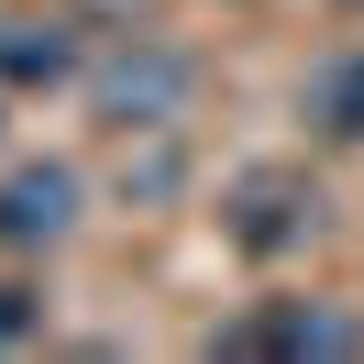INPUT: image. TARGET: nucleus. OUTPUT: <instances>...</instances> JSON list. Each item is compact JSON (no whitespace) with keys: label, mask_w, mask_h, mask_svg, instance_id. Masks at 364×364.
I'll return each instance as SVG.
<instances>
[{"label":"nucleus","mask_w":364,"mask_h":364,"mask_svg":"<svg viewBox=\"0 0 364 364\" xmlns=\"http://www.w3.org/2000/svg\"><path fill=\"white\" fill-rule=\"evenodd\" d=\"M364 353V309L342 298H254L210 331V364H353Z\"/></svg>","instance_id":"obj_1"},{"label":"nucleus","mask_w":364,"mask_h":364,"mask_svg":"<svg viewBox=\"0 0 364 364\" xmlns=\"http://www.w3.org/2000/svg\"><path fill=\"white\" fill-rule=\"evenodd\" d=\"M221 232L243 254H287V243L320 232V188L298 177V166H243V177L221 188Z\"/></svg>","instance_id":"obj_2"},{"label":"nucleus","mask_w":364,"mask_h":364,"mask_svg":"<svg viewBox=\"0 0 364 364\" xmlns=\"http://www.w3.org/2000/svg\"><path fill=\"white\" fill-rule=\"evenodd\" d=\"M77 166L67 155H33V166H11L0 177V254H45V243H67L77 232Z\"/></svg>","instance_id":"obj_3"},{"label":"nucleus","mask_w":364,"mask_h":364,"mask_svg":"<svg viewBox=\"0 0 364 364\" xmlns=\"http://www.w3.org/2000/svg\"><path fill=\"white\" fill-rule=\"evenodd\" d=\"M67 77H77V23L0 11V89H67Z\"/></svg>","instance_id":"obj_4"},{"label":"nucleus","mask_w":364,"mask_h":364,"mask_svg":"<svg viewBox=\"0 0 364 364\" xmlns=\"http://www.w3.org/2000/svg\"><path fill=\"white\" fill-rule=\"evenodd\" d=\"M177 100H188V55H166V45H144L133 67H111V77H100V111H111L122 133H155V122H177Z\"/></svg>","instance_id":"obj_5"},{"label":"nucleus","mask_w":364,"mask_h":364,"mask_svg":"<svg viewBox=\"0 0 364 364\" xmlns=\"http://www.w3.org/2000/svg\"><path fill=\"white\" fill-rule=\"evenodd\" d=\"M309 122H320L331 144H364V45L331 55V67L309 77Z\"/></svg>","instance_id":"obj_6"},{"label":"nucleus","mask_w":364,"mask_h":364,"mask_svg":"<svg viewBox=\"0 0 364 364\" xmlns=\"http://www.w3.org/2000/svg\"><path fill=\"white\" fill-rule=\"evenodd\" d=\"M33 331H45V287L0 276V342H33Z\"/></svg>","instance_id":"obj_7"},{"label":"nucleus","mask_w":364,"mask_h":364,"mask_svg":"<svg viewBox=\"0 0 364 364\" xmlns=\"http://www.w3.org/2000/svg\"><path fill=\"white\" fill-rule=\"evenodd\" d=\"M331 11H364V0H331Z\"/></svg>","instance_id":"obj_8"}]
</instances>
